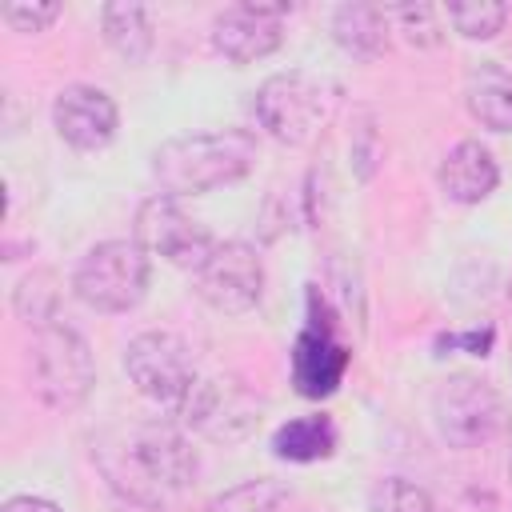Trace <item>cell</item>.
Here are the masks:
<instances>
[{"mask_svg": "<svg viewBox=\"0 0 512 512\" xmlns=\"http://www.w3.org/2000/svg\"><path fill=\"white\" fill-rule=\"evenodd\" d=\"M336 108H340V84L320 72H304V68L268 76L252 100L256 124L272 140L292 144V148L316 140L336 116Z\"/></svg>", "mask_w": 512, "mask_h": 512, "instance_id": "3957f363", "label": "cell"}, {"mask_svg": "<svg viewBox=\"0 0 512 512\" xmlns=\"http://www.w3.org/2000/svg\"><path fill=\"white\" fill-rule=\"evenodd\" d=\"M352 352L336 340V320L320 288H308V324L292 344V384L308 400H324L340 388Z\"/></svg>", "mask_w": 512, "mask_h": 512, "instance_id": "8fae6325", "label": "cell"}, {"mask_svg": "<svg viewBox=\"0 0 512 512\" xmlns=\"http://www.w3.org/2000/svg\"><path fill=\"white\" fill-rule=\"evenodd\" d=\"M448 344H464L468 352H476V356H488V344H492V328H484V332H468V336H448Z\"/></svg>", "mask_w": 512, "mask_h": 512, "instance_id": "4316f807", "label": "cell"}, {"mask_svg": "<svg viewBox=\"0 0 512 512\" xmlns=\"http://www.w3.org/2000/svg\"><path fill=\"white\" fill-rule=\"evenodd\" d=\"M464 108L488 132H512V72L496 60H476L464 72Z\"/></svg>", "mask_w": 512, "mask_h": 512, "instance_id": "2e32d148", "label": "cell"}, {"mask_svg": "<svg viewBox=\"0 0 512 512\" xmlns=\"http://www.w3.org/2000/svg\"><path fill=\"white\" fill-rule=\"evenodd\" d=\"M448 512H496V500H492V492L468 488V492H460V496L448 504Z\"/></svg>", "mask_w": 512, "mask_h": 512, "instance_id": "d4e9b609", "label": "cell"}, {"mask_svg": "<svg viewBox=\"0 0 512 512\" xmlns=\"http://www.w3.org/2000/svg\"><path fill=\"white\" fill-rule=\"evenodd\" d=\"M332 452H336V424L324 412L296 416L272 432V456L276 460L312 464V460H328Z\"/></svg>", "mask_w": 512, "mask_h": 512, "instance_id": "e0dca14e", "label": "cell"}, {"mask_svg": "<svg viewBox=\"0 0 512 512\" xmlns=\"http://www.w3.org/2000/svg\"><path fill=\"white\" fill-rule=\"evenodd\" d=\"M60 12H64V8H60L56 0H32V4H4V8H0L4 24H8L12 32H24V36H36V32H44L48 24H56Z\"/></svg>", "mask_w": 512, "mask_h": 512, "instance_id": "cb8c5ba5", "label": "cell"}, {"mask_svg": "<svg viewBox=\"0 0 512 512\" xmlns=\"http://www.w3.org/2000/svg\"><path fill=\"white\" fill-rule=\"evenodd\" d=\"M436 184L452 204H480L500 184V164L480 140H460L444 152L436 168Z\"/></svg>", "mask_w": 512, "mask_h": 512, "instance_id": "5bb4252c", "label": "cell"}, {"mask_svg": "<svg viewBox=\"0 0 512 512\" xmlns=\"http://www.w3.org/2000/svg\"><path fill=\"white\" fill-rule=\"evenodd\" d=\"M0 512H64V508L48 496H8Z\"/></svg>", "mask_w": 512, "mask_h": 512, "instance_id": "484cf974", "label": "cell"}, {"mask_svg": "<svg viewBox=\"0 0 512 512\" xmlns=\"http://www.w3.org/2000/svg\"><path fill=\"white\" fill-rule=\"evenodd\" d=\"M256 164V136L248 128H212L172 136L152 152V180L164 196H200L236 184Z\"/></svg>", "mask_w": 512, "mask_h": 512, "instance_id": "7a4b0ae2", "label": "cell"}, {"mask_svg": "<svg viewBox=\"0 0 512 512\" xmlns=\"http://www.w3.org/2000/svg\"><path fill=\"white\" fill-rule=\"evenodd\" d=\"M508 480H512V460H508Z\"/></svg>", "mask_w": 512, "mask_h": 512, "instance_id": "83f0119b", "label": "cell"}, {"mask_svg": "<svg viewBox=\"0 0 512 512\" xmlns=\"http://www.w3.org/2000/svg\"><path fill=\"white\" fill-rule=\"evenodd\" d=\"M192 288L208 308L224 316L252 312L264 296V260L244 240H216L212 256L192 272Z\"/></svg>", "mask_w": 512, "mask_h": 512, "instance_id": "30bf717a", "label": "cell"}, {"mask_svg": "<svg viewBox=\"0 0 512 512\" xmlns=\"http://www.w3.org/2000/svg\"><path fill=\"white\" fill-rule=\"evenodd\" d=\"M148 276H152V256L136 240H100L80 256L72 272V292L92 312L116 316V312H132L144 300Z\"/></svg>", "mask_w": 512, "mask_h": 512, "instance_id": "5b68a950", "label": "cell"}, {"mask_svg": "<svg viewBox=\"0 0 512 512\" xmlns=\"http://www.w3.org/2000/svg\"><path fill=\"white\" fill-rule=\"evenodd\" d=\"M384 12H388L392 32H400L404 44H412V48H436L444 40V8H436V4H424V0L388 4Z\"/></svg>", "mask_w": 512, "mask_h": 512, "instance_id": "44dd1931", "label": "cell"}, {"mask_svg": "<svg viewBox=\"0 0 512 512\" xmlns=\"http://www.w3.org/2000/svg\"><path fill=\"white\" fill-rule=\"evenodd\" d=\"M132 240H136L148 256H160V260H168V264H176V268H188V272H196V268L212 256V248H216L212 232H208L196 216H188V212L176 204V196H164V192L148 196V200L136 208Z\"/></svg>", "mask_w": 512, "mask_h": 512, "instance_id": "9c48e42d", "label": "cell"}, {"mask_svg": "<svg viewBox=\"0 0 512 512\" xmlns=\"http://www.w3.org/2000/svg\"><path fill=\"white\" fill-rule=\"evenodd\" d=\"M180 420L212 444H240L264 420V400L240 376H200L180 400Z\"/></svg>", "mask_w": 512, "mask_h": 512, "instance_id": "52a82bcc", "label": "cell"}, {"mask_svg": "<svg viewBox=\"0 0 512 512\" xmlns=\"http://www.w3.org/2000/svg\"><path fill=\"white\" fill-rule=\"evenodd\" d=\"M100 28L104 40L116 56H124L128 64H140L152 52V16L144 4H104L100 12Z\"/></svg>", "mask_w": 512, "mask_h": 512, "instance_id": "ac0fdd59", "label": "cell"}, {"mask_svg": "<svg viewBox=\"0 0 512 512\" xmlns=\"http://www.w3.org/2000/svg\"><path fill=\"white\" fill-rule=\"evenodd\" d=\"M208 512H288V488L268 476H256V480H244L220 492L208 504Z\"/></svg>", "mask_w": 512, "mask_h": 512, "instance_id": "7402d4cb", "label": "cell"}, {"mask_svg": "<svg viewBox=\"0 0 512 512\" xmlns=\"http://www.w3.org/2000/svg\"><path fill=\"white\" fill-rule=\"evenodd\" d=\"M28 384L36 392V400L52 412H72L88 400L92 384H96V364H92V348L88 340L56 320L44 328H32V344H28Z\"/></svg>", "mask_w": 512, "mask_h": 512, "instance_id": "277c9868", "label": "cell"}, {"mask_svg": "<svg viewBox=\"0 0 512 512\" xmlns=\"http://www.w3.org/2000/svg\"><path fill=\"white\" fill-rule=\"evenodd\" d=\"M92 456L108 488L144 508H160L168 496L184 492L200 468L192 440L164 420H140L132 428H116L96 444Z\"/></svg>", "mask_w": 512, "mask_h": 512, "instance_id": "6da1fadb", "label": "cell"}, {"mask_svg": "<svg viewBox=\"0 0 512 512\" xmlns=\"http://www.w3.org/2000/svg\"><path fill=\"white\" fill-rule=\"evenodd\" d=\"M368 512H440V508L420 484L404 476H384L368 492Z\"/></svg>", "mask_w": 512, "mask_h": 512, "instance_id": "603a6c76", "label": "cell"}, {"mask_svg": "<svg viewBox=\"0 0 512 512\" xmlns=\"http://www.w3.org/2000/svg\"><path fill=\"white\" fill-rule=\"evenodd\" d=\"M284 12H292V4H256V0H240L224 12H216L212 20V48L228 60V64H256L264 56H272L284 40Z\"/></svg>", "mask_w": 512, "mask_h": 512, "instance_id": "7c38bea8", "label": "cell"}, {"mask_svg": "<svg viewBox=\"0 0 512 512\" xmlns=\"http://www.w3.org/2000/svg\"><path fill=\"white\" fill-rule=\"evenodd\" d=\"M12 308L24 324L32 328H44V324H56L60 316V280L56 272L48 268H32L28 276H20V284L12 288Z\"/></svg>", "mask_w": 512, "mask_h": 512, "instance_id": "d6986e66", "label": "cell"}, {"mask_svg": "<svg viewBox=\"0 0 512 512\" xmlns=\"http://www.w3.org/2000/svg\"><path fill=\"white\" fill-rule=\"evenodd\" d=\"M444 20L464 40H492L508 24V4H500V0H452V4H444Z\"/></svg>", "mask_w": 512, "mask_h": 512, "instance_id": "ffe728a7", "label": "cell"}, {"mask_svg": "<svg viewBox=\"0 0 512 512\" xmlns=\"http://www.w3.org/2000/svg\"><path fill=\"white\" fill-rule=\"evenodd\" d=\"M52 128L76 152H100L116 140L120 108L96 84H68L52 100Z\"/></svg>", "mask_w": 512, "mask_h": 512, "instance_id": "4fadbf2b", "label": "cell"}, {"mask_svg": "<svg viewBox=\"0 0 512 512\" xmlns=\"http://www.w3.org/2000/svg\"><path fill=\"white\" fill-rule=\"evenodd\" d=\"M124 372H128V380L140 396H148L156 404H172V408H180V400L200 380L188 344L176 332H164V328H152V332H140V336L128 340Z\"/></svg>", "mask_w": 512, "mask_h": 512, "instance_id": "ba28073f", "label": "cell"}, {"mask_svg": "<svg viewBox=\"0 0 512 512\" xmlns=\"http://www.w3.org/2000/svg\"><path fill=\"white\" fill-rule=\"evenodd\" d=\"M332 40L340 52H348L352 60L360 64H372L388 52V40H392V24H388V12L380 4H368V0H348L332 12Z\"/></svg>", "mask_w": 512, "mask_h": 512, "instance_id": "9a60e30c", "label": "cell"}, {"mask_svg": "<svg viewBox=\"0 0 512 512\" xmlns=\"http://www.w3.org/2000/svg\"><path fill=\"white\" fill-rule=\"evenodd\" d=\"M432 424L448 448L472 452V448L500 440L512 428V416H508L504 396L488 380L456 372L440 380L432 392Z\"/></svg>", "mask_w": 512, "mask_h": 512, "instance_id": "8992f818", "label": "cell"}]
</instances>
